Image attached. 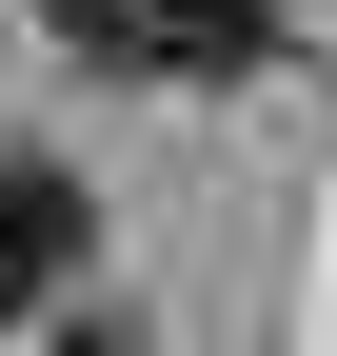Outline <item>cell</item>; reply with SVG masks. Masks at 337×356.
I'll use <instances>...</instances> for the list:
<instances>
[{
  "label": "cell",
  "instance_id": "6da1fadb",
  "mask_svg": "<svg viewBox=\"0 0 337 356\" xmlns=\"http://www.w3.org/2000/svg\"><path fill=\"white\" fill-rule=\"evenodd\" d=\"M40 20L79 60H119V79H238L278 40V0H40Z\"/></svg>",
  "mask_w": 337,
  "mask_h": 356
},
{
  "label": "cell",
  "instance_id": "7a4b0ae2",
  "mask_svg": "<svg viewBox=\"0 0 337 356\" xmlns=\"http://www.w3.org/2000/svg\"><path fill=\"white\" fill-rule=\"evenodd\" d=\"M60 277H79V178L60 159H0V317H40Z\"/></svg>",
  "mask_w": 337,
  "mask_h": 356
},
{
  "label": "cell",
  "instance_id": "3957f363",
  "mask_svg": "<svg viewBox=\"0 0 337 356\" xmlns=\"http://www.w3.org/2000/svg\"><path fill=\"white\" fill-rule=\"evenodd\" d=\"M79 356H139V337H79Z\"/></svg>",
  "mask_w": 337,
  "mask_h": 356
}]
</instances>
